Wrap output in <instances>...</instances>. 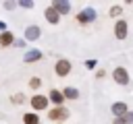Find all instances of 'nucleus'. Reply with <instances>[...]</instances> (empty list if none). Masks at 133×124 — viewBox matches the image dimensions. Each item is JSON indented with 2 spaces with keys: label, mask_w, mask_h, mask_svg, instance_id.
Here are the masks:
<instances>
[{
  "label": "nucleus",
  "mask_w": 133,
  "mask_h": 124,
  "mask_svg": "<svg viewBox=\"0 0 133 124\" xmlns=\"http://www.w3.org/2000/svg\"><path fill=\"white\" fill-rule=\"evenodd\" d=\"M69 116H71V112H69L64 105H54V107L48 110V118H50L54 124H62Z\"/></svg>",
  "instance_id": "nucleus-1"
},
{
  "label": "nucleus",
  "mask_w": 133,
  "mask_h": 124,
  "mask_svg": "<svg viewBox=\"0 0 133 124\" xmlns=\"http://www.w3.org/2000/svg\"><path fill=\"white\" fill-rule=\"evenodd\" d=\"M39 124H42V122H39Z\"/></svg>",
  "instance_id": "nucleus-27"
},
{
  "label": "nucleus",
  "mask_w": 133,
  "mask_h": 124,
  "mask_svg": "<svg viewBox=\"0 0 133 124\" xmlns=\"http://www.w3.org/2000/svg\"><path fill=\"white\" fill-rule=\"evenodd\" d=\"M15 48H25V39H15Z\"/></svg>",
  "instance_id": "nucleus-23"
},
{
  "label": "nucleus",
  "mask_w": 133,
  "mask_h": 124,
  "mask_svg": "<svg viewBox=\"0 0 133 124\" xmlns=\"http://www.w3.org/2000/svg\"><path fill=\"white\" fill-rule=\"evenodd\" d=\"M62 97L75 101V99H79V89H77V87H64V89H62Z\"/></svg>",
  "instance_id": "nucleus-14"
},
{
  "label": "nucleus",
  "mask_w": 133,
  "mask_h": 124,
  "mask_svg": "<svg viewBox=\"0 0 133 124\" xmlns=\"http://www.w3.org/2000/svg\"><path fill=\"white\" fill-rule=\"evenodd\" d=\"M52 6H54V10H56L60 17L71 12V2H69V0H54V2H52Z\"/></svg>",
  "instance_id": "nucleus-10"
},
{
  "label": "nucleus",
  "mask_w": 133,
  "mask_h": 124,
  "mask_svg": "<svg viewBox=\"0 0 133 124\" xmlns=\"http://www.w3.org/2000/svg\"><path fill=\"white\" fill-rule=\"evenodd\" d=\"M23 124H39V114H35V112H25V114H23Z\"/></svg>",
  "instance_id": "nucleus-15"
},
{
  "label": "nucleus",
  "mask_w": 133,
  "mask_h": 124,
  "mask_svg": "<svg viewBox=\"0 0 133 124\" xmlns=\"http://www.w3.org/2000/svg\"><path fill=\"white\" fill-rule=\"evenodd\" d=\"M96 64H98V62H96L94 58H91V60H85V68H89V70H94V68H96Z\"/></svg>",
  "instance_id": "nucleus-20"
},
{
  "label": "nucleus",
  "mask_w": 133,
  "mask_h": 124,
  "mask_svg": "<svg viewBox=\"0 0 133 124\" xmlns=\"http://www.w3.org/2000/svg\"><path fill=\"white\" fill-rule=\"evenodd\" d=\"M71 68H73V64H71V60H66V58H58V60L54 62V72H56L58 76H69V74H71Z\"/></svg>",
  "instance_id": "nucleus-3"
},
{
  "label": "nucleus",
  "mask_w": 133,
  "mask_h": 124,
  "mask_svg": "<svg viewBox=\"0 0 133 124\" xmlns=\"http://www.w3.org/2000/svg\"><path fill=\"white\" fill-rule=\"evenodd\" d=\"M42 83H44V81H42L39 76H31V79H29V89H33V91H37V89L42 87Z\"/></svg>",
  "instance_id": "nucleus-17"
},
{
  "label": "nucleus",
  "mask_w": 133,
  "mask_h": 124,
  "mask_svg": "<svg viewBox=\"0 0 133 124\" xmlns=\"http://www.w3.org/2000/svg\"><path fill=\"white\" fill-rule=\"evenodd\" d=\"M19 6H23V8H33V2L31 0H21V2H17Z\"/></svg>",
  "instance_id": "nucleus-19"
},
{
  "label": "nucleus",
  "mask_w": 133,
  "mask_h": 124,
  "mask_svg": "<svg viewBox=\"0 0 133 124\" xmlns=\"http://www.w3.org/2000/svg\"><path fill=\"white\" fill-rule=\"evenodd\" d=\"M48 101L52 103V107H54V105H62V103H64L62 91H58V89H50V93H48Z\"/></svg>",
  "instance_id": "nucleus-12"
},
{
  "label": "nucleus",
  "mask_w": 133,
  "mask_h": 124,
  "mask_svg": "<svg viewBox=\"0 0 133 124\" xmlns=\"http://www.w3.org/2000/svg\"><path fill=\"white\" fill-rule=\"evenodd\" d=\"M2 31H6V25H4L2 21H0V33H2Z\"/></svg>",
  "instance_id": "nucleus-26"
},
{
  "label": "nucleus",
  "mask_w": 133,
  "mask_h": 124,
  "mask_svg": "<svg viewBox=\"0 0 133 124\" xmlns=\"http://www.w3.org/2000/svg\"><path fill=\"white\" fill-rule=\"evenodd\" d=\"M96 8H83L79 14H77V23H81V25H89V23H94L96 21Z\"/></svg>",
  "instance_id": "nucleus-5"
},
{
  "label": "nucleus",
  "mask_w": 133,
  "mask_h": 124,
  "mask_svg": "<svg viewBox=\"0 0 133 124\" xmlns=\"http://www.w3.org/2000/svg\"><path fill=\"white\" fill-rule=\"evenodd\" d=\"M42 58H44L42 50H37V48H31V50H27V52H25V56H23V62H25V64H33V62H37V60H42Z\"/></svg>",
  "instance_id": "nucleus-8"
},
{
  "label": "nucleus",
  "mask_w": 133,
  "mask_h": 124,
  "mask_svg": "<svg viewBox=\"0 0 133 124\" xmlns=\"http://www.w3.org/2000/svg\"><path fill=\"white\" fill-rule=\"evenodd\" d=\"M112 81L116 85H129V72H127V68L125 66H116L112 70Z\"/></svg>",
  "instance_id": "nucleus-4"
},
{
  "label": "nucleus",
  "mask_w": 133,
  "mask_h": 124,
  "mask_svg": "<svg viewBox=\"0 0 133 124\" xmlns=\"http://www.w3.org/2000/svg\"><path fill=\"white\" fill-rule=\"evenodd\" d=\"M39 37H42V29H39L37 25L25 27V31H23V39H25V41H37Z\"/></svg>",
  "instance_id": "nucleus-6"
},
{
  "label": "nucleus",
  "mask_w": 133,
  "mask_h": 124,
  "mask_svg": "<svg viewBox=\"0 0 133 124\" xmlns=\"http://www.w3.org/2000/svg\"><path fill=\"white\" fill-rule=\"evenodd\" d=\"M10 101H12L15 105H21V103L25 101V95H23V93H15V95L10 97Z\"/></svg>",
  "instance_id": "nucleus-18"
},
{
  "label": "nucleus",
  "mask_w": 133,
  "mask_h": 124,
  "mask_svg": "<svg viewBox=\"0 0 133 124\" xmlns=\"http://www.w3.org/2000/svg\"><path fill=\"white\" fill-rule=\"evenodd\" d=\"M108 14H110L112 19H116V21H118V19H121V14H123V6H118V4H114V6L110 8V12H108Z\"/></svg>",
  "instance_id": "nucleus-16"
},
{
  "label": "nucleus",
  "mask_w": 133,
  "mask_h": 124,
  "mask_svg": "<svg viewBox=\"0 0 133 124\" xmlns=\"http://www.w3.org/2000/svg\"><path fill=\"white\" fill-rule=\"evenodd\" d=\"M96 76H98V79H104V76H106V70H102V68H100V70L96 72Z\"/></svg>",
  "instance_id": "nucleus-25"
},
{
  "label": "nucleus",
  "mask_w": 133,
  "mask_h": 124,
  "mask_svg": "<svg viewBox=\"0 0 133 124\" xmlns=\"http://www.w3.org/2000/svg\"><path fill=\"white\" fill-rule=\"evenodd\" d=\"M12 43H15V35H12V31H2L0 33V48H12Z\"/></svg>",
  "instance_id": "nucleus-13"
},
{
  "label": "nucleus",
  "mask_w": 133,
  "mask_h": 124,
  "mask_svg": "<svg viewBox=\"0 0 133 124\" xmlns=\"http://www.w3.org/2000/svg\"><path fill=\"white\" fill-rule=\"evenodd\" d=\"M112 124H127V122H125V118L121 116V118H114V120H112Z\"/></svg>",
  "instance_id": "nucleus-24"
},
{
  "label": "nucleus",
  "mask_w": 133,
  "mask_h": 124,
  "mask_svg": "<svg viewBox=\"0 0 133 124\" xmlns=\"http://www.w3.org/2000/svg\"><path fill=\"white\" fill-rule=\"evenodd\" d=\"M123 118H125V122H127V124H133V112H131V110H129Z\"/></svg>",
  "instance_id": "nucleus-21"
},
{
  "label": "nucleus",
  "mask_w": 133,
  "mask_h": 124,
  "mask_svg": "<svg viewBox=\"0 0 133 124\" xmlns=\"http://www.w3.org/2000/svg\"><path fill=\"white\" fill-rule=\"evenodd\" d=\"M44 17H46V21H48L50 25H58V23H60V14L54 10V6H52V4L44 10Z\"/></svg>",
  "instance_id": "nucleus-11"
},
{
  "label": "nucleus",
  "mask_w": 133,
  "mask_h": 124,
  "mask_svg": "<svg viewBox=\"0 0 133 124\" xmlns=\"http://www.w3.org/2000/svg\"><path fill=\"white\" fill-rule=\"evenodd\" d=\"M2 6H4V8H6V10H12V8H15V6H17V2H4V4H2Z\"/></svg>",
  "instance_id": "nucleus-22"
},
{
  "label": "nucleus",
  "mask_w": 133,
  "mask_h": 124,
  "mask_svg": "<svg viewBox=\"0 0 133 124\" xmlns=\"http://www.w3.org/2000/svg\"><path fill=\"white\" fill-rule=\"evenodd\" d=\"M29 105H31V112H44V110H48V105H50V101H48V95H39V93H33L31 97H29Z\"/></svg>",
  "instance_id": "nucleus-2"
},
{
  "label": "nucleus",
  "mask_w": 133,
  "mask_h": 124,
  "mask_svg": "<svg viewBox=\"0 0 133 124\" xmlns=\"http://www.w3.org/2000/svg\"><path fill=\"white\" fill-rule=\"evenodd\" d=\"M127 33H129V25H127V21H125V19H118V21L114 23V37H116V39H125Z\"/></svg>",
  "instance_id": "nucleus-7"
},
{
  "label": "nucleus",
  "mask_w": 133,
  "mask_h": 124,
  "mask_svg": "<svg viewBox=\"0 0 133 124\" xmlns=\"http://www.w3.org/2000/svg\"><path fill=\"white\" fill-rule=\"evenodd\" d=\"M129 112V105L125 103V101H114L112 105H110V114L114 116V118H121V116H125Z\"/></svg>",
  "instance_id": "nucleus-9"
}]
</instances>
